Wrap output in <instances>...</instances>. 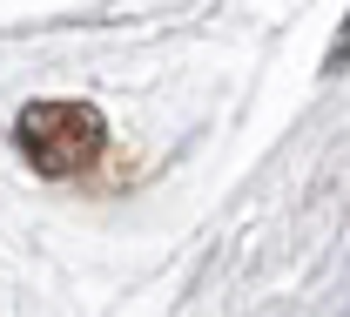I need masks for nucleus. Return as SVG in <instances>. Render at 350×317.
<instances>
[{"instance_id":"nucleus-1","label":"nucleus","mask_w":350,"mask_h":317,"mask_svg":"<svg viewBox=\"0 0 350 317\" xmlns=\"http://www.w3.org/2000/svg\"><path fill=\"white\" fill-rule=\"evenodd\" d=\"M101 149V115L88 101H34L21 108V155L41 176H68Z\"/></svg>"}]
</instances>
